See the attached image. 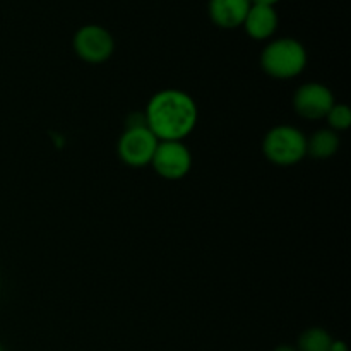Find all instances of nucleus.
Returning a JSON list of instances; mask_svg holds the SVG:
<instances>
[{"label": "nucleus", "mask_w": 351, "mask_h": 351, "mask_svg": "<svg viewBox=\"0 0 351 351\" xmlns=\"http://www.w3.org/2000/svg\"><path fill=\"white\" fill-rule=\"evenodd\" d=\"M151 167L165 180H182L192 168V154L184 141H160Z\"/></svg>", "instance_id": "423d86ee"}, {"label": "nucleus", "mask_w": 351, "mask_h": 351, "mask_svg": "<svg viewBox=\"0 0 351 351\" xmlns=\"http://www.w3.org/2000/svg\"><path fill=\"white\" fill-rule=\"evenodd\" d=\"M75 55L88 64H103L115 51V40L106 27L86 24L75 31L72 38Z\"/></svg>", "instance_id": "39448f33"}, {"label": "nucleus", "mask_w": 351, "mask_h": 351, "mask_svg": "<svg viewBox=\"0 0 351 351\" xmlns=\"http://www.w3.org/2000/svg\"><path fill=\"white\" fill-rule=\"evenodd\" d=\"M158 143L160 141L147 129L146 119H143L141 122L127 123L117 144V153L127 167L143 168L151 165Z\"/></svg>", "instance_id": "20e7f679"}, {"label": "nucleus", "mask_w": 351, "mask_h": 351, "mask_svg": "<svg viewBox=\"0 0 351 351\" xmlns=\"http://www.w3.org/2000/svg\"><path fill=\"white\" fill-rule=\"evenodd\" d=\"M329 123V129L335 132H341V130H348L351 127V110L345 103H335L329 113L326 115Z\"/></svg>", "instance_id": "f8f14e48"}, {"label": "nucleus", "mask_w": 351, "mask_h": 351, "mask_svg": "<svg viewBox=\"0 0 351 351\" xmlns=\"http://www.w3.org/2000/svg\"><path fill=\"white\" fill-rule=\"evenodd\" d=\"M339 144L341 143L338 132L331 129H321L312 134L311 139H307V154L315 160H328L338 153Z\"/></svg>", "instance_id": "9d476101"}, {"label": "nucleus", "mask_w": 351, "mask_h": 351, "mask_svg": "<svg viewBox=\"0 0 351 351\" xmlns=\"http://www.w3.org/2000/svg\"><path fill=\"white\" fill-rule=\"evenodd\" d=\"M146 125L158 141H184L199 120L197 103L182 89H161L147 101Z\"/></svg>", "instance_id": "f257e3e1"}, {"label": "nucleus", "mask_w": 351, "mask_h": 351, "mask_svg": "<svg viewBox=\"0 0 351 351\" xmlns=\"http://www.w3.org/2000/svg\"><path fill=\"white\" fill-rule=\"evenodd\" d=\"M278 24H280V17H278L276 7L266 5V3H252L243 19L242 27L249 34V38L264 41L273 38Z\"/></svg>", "instance_id": "6e6552de"}, {"label": "nucleus", "mask_w": 351, "mask_h": 351, "mask_svg": "<svg viewBox=\"0 0 351 351\" xmlns=\"http://www.w3.org/2000/svg\"><path fill=\"white\" fill-rule=\"evenodd\" d=\"M335 103L336 99L332 91L321 82L302 84L293 95L295 112L308 120L326 119Z\"/></svg>", "instance_id": "0eeeda50"}, {"label": "nucleus", "mask_w": 351, "mask_h": 351, "mask_svg": "<svg viewBox=\"0 0 351 351\" xmlns=\"http://www.w3.org/2000/svg\"><path fill=\"white\" fill-rule=\"evenodd\" d=\"M263 153L276 167H293L307 156V136L293 125H276L264 136Z\"/></svg>", "instance_id": "7ed1b4c3"}, {"label": "nucleus", "mask_w": 351, "mask_h": 351, "mask_svg": "<svg viewBox=\"0 0 351 351\" xmlns=\"http://www.w3.org/2000/svg\"><path fill=\"white\" fill-rule=\"evenodd\" d=\"M250 5V0H209V19L221 29H237L243 24Z\"/></svg>", "instance_id": "1a4fd4ad"}, {"label": "nucleus", "mask_w": 351, "mask_h": 351, "mask_svg": "<svg viewBox=\"0 0 351 351\" xmlns=\"http://www.w3.org/2000/svg\"><path fill=\"white\" fill-rule=\"evenodd\" d=\"M307 50L295 38H278L269 41L261 53V67L274 79H293L305 71Z\"/></svg>", "instance_id": "f03ea898"}, {"label": "nucleus", "mask_w": 351, "mask_h": 351, "mask_svg": "<svg viewBox=\"0 0 351 351\" xmlns=\"http://www.w3.org/2000/svg\"><path fill=\"white\" fill-rule=\"evenodd\" d=\"M0 351H3V348H2V346H0Z\"/></svg>", "instance_id": "f3484780"}, {"label": "nucleus", "mask_w": 351, "mask_h": 351, "mask_svg": "<svg viewBox=\"0 0 351 351\" xmlns=\"http://www.w3.org/2000/svg\"><path fill=\"white\" fill-rule=\"evenodd\" d=\"M0 288H2V280H0Z\"/></svg>", "instance_id": "dca6fc26"}, {"label": "nucleus", "mask_w": 351, "mask_h": 351, "mask_svg": "<svg viewBox=\"0 0 351 351\" xmlns=\"http://www.w3.org/2000/svg\"><path fill=\"white\" fill-rule=\"evenodd\" d=\"M252 3H266V5H276L280 0H250Z\"/></svg>", "instance_id": "2eb2a0df"}, {"label": "nucleus", "mask_w": 351, "mask_h": 351, "mask_svg": "<svg viewBox=\"0 0 351 351\" xmlns=\"http://www.w3.org/2000/svg\"><path fill=\"white\" fill-rule=\"evenodd\" d=\"M331 351H348V348H346V345L343 341H336V339H335Z\"/></svg>", "instance_id": "ddd939ff"}, {"label": "nucleus", "mask_w": 351, "mask_h": 351, "mask_svg": "<svg viewBox=\"0 0 351 351\" xmlns=\"http://www.w3.org/2000/svg\"><path fill=\"white\" fill-rule=\"evenodd\" d=\"M332 336L322 328H308L300 335L297 341V351H331Z\"/></svg>", "instance_id": "9b49d317"}, {"label": "nucleus", "mask_w": 351, "mask_h": 351, "mask_svg": "<svg viewBox=\"0 0 351 351\" xmlns=\"http://www.w3.org/2000/svg\"><path fill=\"white\" fill-rule=\"evenodd\" d=\"M273 351H297V348L291 345H280V346H276Z\"/></svg>", "instance_id": "4468645a"}]
</instances>
